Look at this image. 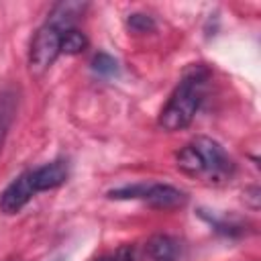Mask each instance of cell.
I'll list each match as a JSON object with an SVG mask.
<instances>
[{"mask_svg":"<svg viewBox=\"0 0 261 261\" xmlns=\"http://www.w3.org/2000/svg\"><path fill=\"white\" fill-rule=\"evenodd\" d=\"M175 165L188 177L210 186L226 184L234 175V161L210 137H196L186 143L175 155Z\"/></svg>","mask_w":261,"mask_h":261,"instance_id":"6da1fadb","label":"cell"},{"mask_svg":"<svg viewBox=\"0 0 261 261\" xmlns=\"http://www.w3.org/2000/svg\"><path fill=\"white\" fill-rule=\"evenodd\" d=\"M206 84H208V71L202 65H192L175 90L171 92L167 104L163 106L159 114V124L165 130H181L192 124L204 94H206Z\"/></svg>","mask_w":261,"mask_h":261,"instance_id":"7a4b0ae2","label":"cell"},{"mask_svg":"<svg viewBox=\"0 0 261 261\" xmlns=\"http://www.w3.org/2000/svg\"><path fill=\"white\" fill-rule=\"evenodd\" d=\"M80 4H59L53 16L35 33L29 49V71L33 75H43L61 55V39L67 29H71L73 10H80Z\"/></svg>","mask_w":261,"mask_h":261,"instance_id":"3957f363","label":"cell"},{"mask_svg":"<svg viewBox=\"0 0 261 261\" xmlns=\"http://www.w3.org/2000/svg\"><path fill=\"white\" fill-rule=\"evenodd\" d=\"M114 200H141L159 210H173L186 204V194L169 184H133L108 192Z\"/></svg>","mask_w":261,"mask_h":261,"instance_id":"277c9868","label":"cell"},{"mask_svg":"<svg viewBox=\"0 0 261 261\" xmlns=\"http://www.w3.org/2000/svg\"><path fill=\"white\" fill-rule=\"evenodd\" d=\"M35 188L31 184V177H29V171L20 173L18 177H14L6 188L4 192L0 194V210L4 214H16L20 212L29 200L35 196Z\"/></svg>","mask_w":261,"mask_h":261,"instance_id":"5b68a950","label":"cell"},{"mask_svg":"<svg viewBox=\"0 0 261 261\" xmlns=\"http://www.w3.org/2000/svg\"><path fill=\"white\" fill-rule=\"evenodd\" d=\"M67 175H69V167L63 159H55V161L45 163L41 167L29 169V177H31V184H33L37 194L63 186L67 181Z\"/></svg>","mask_w":261,"mask_h":261,"instance_id":"8992f818","label":"cell"},{"mask_svg":"<svg viewBox=\"0 0 261 261\" xmlns=\"http://www.w3.org/2000/svg\"><path fill=\"white\" fill-rule=\"evenodd\" d=\"M145 253L153 261H179L181 245L177 239H173L169 234H157V237L149 239Z\"/></svg>","mask_w":261,"mask_h":261,"instance_id":"52a82bcc","label":"cell"},{"mask_svg":"<svg viewBox=\"0 0 261 261\" xmlns=\"http://www.w3.org/2000/svg\"><path fill=\"white\" fill-rule=\"evenodd\" d=\"M14 110H16V96L10 90H2L0 92V149L4 145L6 133L14 118Z\"/></svg>","mask_w":261,"mask_h":261,"instance_id":"ba28073f","label":"cell"},{"mask_svg":"<svg viewBox=\"0 0 261 261\" xmlns=\"http://www.w3.org/2000/svg\"><path fill=\"white\" fill-rule=\"evenodd\" d=\"M88 45V39L84 37L82 31L77 29H67L63 33V39H61V53H67V55H75L80 51H84Z\"/></svg>","mask_w":261,"mask_h":261,"instance_id":"9c48e42d","label":"cell"},{"mask_svg":"<svg viewBox=\"0 0 261 261\" xmlns=\"http://www.w3.org/2000/svg\"><path fill=\"white\" fill-rule=\"evenodd\" d=\"M92 69L98 73V75H104V77H114L118 73V63L112 55L108 53H96L94 59H92Z\"/></svg>","mask_w":261,"mask_h":261,"instance_id":"30bf717a","label":"cell"},{"mask_svg":"<svg viewBox=\"0 0 261 261\" xmlns=\"http://www.w3.org/2000/svg\"><path fill=\"white\" fill-rule=\"evenodd\" d=\"M126 27L128 31L133 33H149L155 29V22L149 14H141V12H135V14H128L126 18Z\"/></svg>","mask_w":261,"mask_h":261,"instance_id":"8fae6325","label":"cell"},{"mask_svg":"<svg viewBox=\"0 0 261 261\" xmlns=\"http://www.w3.org/2000/svg\"><path fill=\"white\" fill-rule=\"evenodd\" d=\"M139 255H137V249L133 245H122L118 247L114 253H108L104 257H98L94 261H137Z\"/></svg>","mask_w":261,"mask_h":261,"instance_id":"7c38bea8","label":"cell"}]
</instances>
